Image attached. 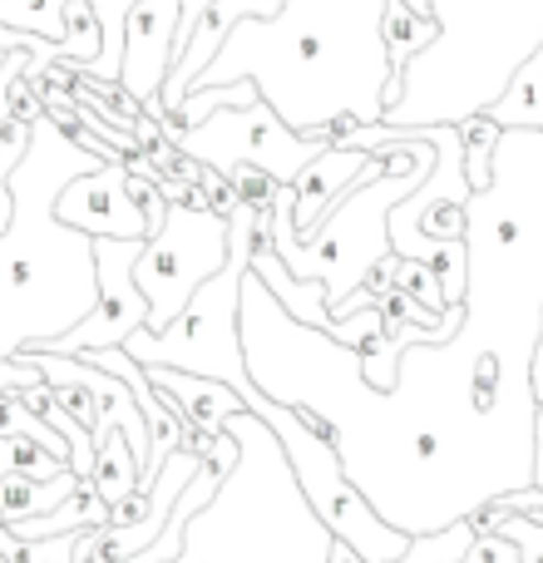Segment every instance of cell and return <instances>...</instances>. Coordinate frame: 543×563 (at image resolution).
Instances as JSON below:
<instances>
[{"instance_id":"5","label":"cell","mask_w":543,"mask_h":563,"mask_svg":"<svg viewBox=\"0 0 543 563\" xmlns=\"http://www.w3.org/2000/svg\"><path fill=\"white\" fill-rule=\"evenodd\" d=\"M223 263H228V218L213 213V208L184 203V198L168 203L164 228L148 238L134 263V282L148 301V321L138 331L158 336Z\"/></svg>"},{"instance_id":"15","label":"cell","mask_w":543,"mask_h":563,"mask_svg":"<svg viewBox=\"0 0 543 563\" xmlns=\"http://www.w3.org/2000/svg\"><path fill=\"white\" fill-rule=\"evenodd\" d=\"M0 435H30V440H40V445H45L55 460H65V465L75 460L69 440L59 435L55 426H45V420L35 416V410H30L20 390H0Z\"/></svg>"},{"instance_id":"11","label":"cell","mask_w":543,"mask_h":563,"mask_svg":"<svg viewBox=\"0 0 543 563\" xmlns=\"http://www.w3.org/2000/svg\"><path fill=\"white\" fill-rule=\"evenodd\" d=\"M85 489V475L65 470L55 479H35V475H20V470H5L0 475V525H25L35 515H49L59 509L65 499H75Z\"/></svg>"},{"instance_id":"17","label":"cell","mask_w":543,"mask_h":563,"mask_svg":"<svg viewBox=\"0 0 543 563\" xmlns=\"http://www.w3.org/2000/svg\"><path fill=\"white\" fill-rule=\"evenodd\" d=\"M104 30L89 0H65V40H59V59H69L75 69H85L89 59H99Z\"/></svg>"},{"instance_id":"7","label":"cell","mask_w":543,"mask_h":563,"mask_svg":"<svg viewBox=\"0 0 543 563\" xmlns=\"http://www.w3.org/2000/svg\"><path fill=\"white\" fill-rule=\"evenodd\" d=\"M178 20H184V0H134L124 15V65H119V89L144 109L148 119H164V89L168 69H174L178 49Z\"/></svg>"},{"instance_id":"10","label":"cell","mask_w":543,"mask_h":563,"mask_svg":"<svg viewBox=\"0 0 543 563\" xmlns=\"http://www.w3.org/2000/svg\"><path fill=\"white\" fill-rule=\"evenodd\" d=\"M148 380L164 390L178 406V420L188 426V435H223L228 420L243 416V396L228 380L213 376H193V371H174V366H144Z\"/></svg>"},{"instance_id":"19","label":"cell","mask_w":543,"mask_h":563,"mask_svg":"<svg viewBox=\"0 0 543 563\" xmlns=\"http://www.w3.org/2000/svg\"><path fill=\"white\" fill-rule=\"evenodd\" d=\"M40 366L30 356H10L0 361V390H25V386H40Z\"/></svg>"},{"instance_id":"18","label":"cell","mask_w":543,"mask_h":563,"mask_svg":"<svg viewBox=\"0 0 543 563\" xmlns=\"http://www.w3.org/2000/svg\"><path fill=\"white\" fill-rule=\"evenodd\" d=\"M390 277H396V287L406 291L410 301H420L430 317H445V307H455V301L445 297V282L435 277V267H430V263H415V257H400L396 253V267H390Z\"/></svg>"},{"instance_id":"3","label":"cell","mask_w":543,"mask_h":563,"mask_svg":"<svg viewBox=\"0 0 543 563\" xmlns=\"http://www.w3.org/2000/svg\"><path fill=\"white\" fill-rule=\"evenodd\" d=\"M257 218L263 213L237 198V208L228 213V263L188 297V307L158 336L134 331L124 341V351L138 366H174V371H193V376H213V380H233L237 371H247L237 311H243V277H247V263H253Z\"/></svg>"},{"instance_id":"4","label":"cell","mask_w":543,"mask_h":563,"mask_svg":"<svg viewBox=\"0 0 543 563\" xmlns=\"http://www.w3.org/2000/svg\"><path fill=\"white\" fill-rule=\"evenodd\" d=\"M158 134L178 148V154L198 158L213 174H233L237 164H253L272 174L277 184H297V174L331 144V139L317 134H297L267 99H253V104H228L213 109L198 124H178L174 114L158 119Z\"/></svg>"},{"instance_id":"20","label":"cell","mask_w":543,"mask_h":563,"mask_svg":"<svg viewBox=\"0 0 543 563\" xmlns=\"http://www.w3.org/2000/svg\"><path fill=\"white\" fill-rule=\"evenodd\" d=\"M326 563H366L356 554V549L346 544V539H331V554H326Z\"/></svg>"},{"instance_id":"12","label":"cell","mask_w":543,"mask_h":563,"mask_svg":"<svg viewBox=\"0 0 543 563\" xmlns=\"http://www.w3.org/2000/svg\"><path fill=\"white\" fill-rule=\"evenodd\" d=\"M89 485L104 505H119L124 495L138 489V460L129 450V435L119 430L114 416H99V430H95V470H89Z\"/></svg>"},{"instance_id":"1","label":"cell","mask_w":543,"mask_h":563,"mask_svg":"<svg viewBox=\"0 0 543 563\" xmlns=\"http://www.w3.org/2000/svg\"><path fill=\"white\" fill-rule=\"evenodd\" d=\"M390 0H281L272 20H237L203 85L253 79L257 95L297 134L331 139L336 119L380 124L400 99V75L386 55ZM430 10V0H410Z\"/></svg>"},{"instance_id":"9","label":"cell","mask_w":543,"mask_h":563,"mask_svg":"<svg viewBox=\"0 0 543 563\" xmlns=\"http://www.w3.org/2000/svg\"><path fill=\"white\" fill-rule=\"evenodd\" d=\"M386 174V158L366 154V148H351V144H326L307 168L297 174L291 194H297V243H311V233L321 228V218L351 194V188H366Z\"/></svg>"},{"instance_id":"13","label":"cell","mask_w":543,"mask_h":563,"mask_svg":"<svg viewBox=\"0 0 543 563\" xmlns=\"http://www.w3.org/2000/svg\"><path fill=\"white\" fill-rule=\"evenodd\" d=\"M499 129H543V45L509 75L505 95L485 109Z\"/></svg>"},{"instance_id":"2","label":"cell","mask_w":543,"mask_h":563,"mask_svg":"<svg viewBox=\"0 0 543 563\" xmlns=\"http://www.w3.org/2000/svg\"><path fill=\"white\" fill-rule=\"evenodd\" d=\"M228 386L243 396V406L277 435L281 455H287L291 475H297L301 495H307L311 515L331 529V539H346L366 563H400L410 549L406 529H386V519L356 495L346 465H341L336 445L326 440V420L311 410H291L287 400H272L247 371H237Z\"/></svg>"},{"instance_id":"6","label":"cell","mask_w":543,"mask_h":563,"mask_svg":"<svg viewBox=\"0 0 543 563\" xmlns=\"http://www.w3.org/2000/svg\"><path fill=\"white\" fill-rule=\"evenodd\" d=\"M148 238H95V282L99 301L79 327H69L65 336H49L45 346L25 351H59V356H89V351L124 346L138 327L148 321V301L134 282V263L144 253Z\"/></svg>"},{"instance_id":"8","label":"cell","mask_w":543,"mask_h":563,"mask_svg":"<svg viewBox=\"0 0 543 563\" xmlns=\"http://www.w3.org/2000/svg\"><path fill=\"white\" fill-rule=\"evenodd\" d=\"M55 218L85 238H148L144 213H138L134 194H129L124 158H109V164L69 178L55 198Z\"/></svg>"},{"instance_id":"16","label":"cell","mask_w":543,"mask_h":563,"mask_svg":"<svg viewBox=\"0 0 543 563\" xmlns=\"http://www.w3.org/2000/svg\"><path fill=\"white\" fill-rule=\"evenodd\" d=\"M505 129L495 124L489 114H469L459 119V139H465V174H469V188L485 194L489 178H495V144Z\"/></svg>"},{"instance_id":"14","label":"cell","mask_w":543,"mask_h":563,"mask_svg":"<svg viewBox=\"0 0 543 563\" xmlns=\"http://www.w3.org/2000/svg\"><path fill=\"white\" fill-rule=\"evenodd\" d=\"M440 40V20L435 10H420L410 0H390L386 5V55L390 69H406V59H415L420 49H430Z\"/></svg>"}]
</instances>
